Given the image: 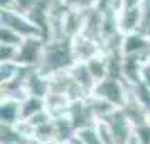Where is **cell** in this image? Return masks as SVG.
Here are the masks:
<instances>
[{
  "mask_svg": "<svg viewBox=\"0 0 150 144\" xmlns=\"http://www.w3.org/2000/svg\"><path fill=\"white\" fill-rule=\"evenodd\" d=\"M54 125H56V139L61 143H68L71 137L74 136V124L69 117H56L54 119Z\"/></svg>",
  "mask_w": 150,
  "mask_h": 144,
  "instance_id": "cell-13",
  "label": "cell"
},
{
  "mask_svg": "<svg viewBox=\"0 0 150 144\" xmlns=\"http://www.w3.org/2000/svg\"><path fill=\"white\" fill-rule=\"evenodd\" d=\"M98 0H66V4H68L69 7H74V9H79V10H83V9H89L93 7Z\"/></svg>",
  "mask_w": 150,
  "mask_h": 144,
  "instance_id": "cell-23",
  "label": "cell"
},
{
  "mask_svg": "<svg viewBox=\"0 0 150 144\" xmlns=\"http://www.w3.org/2000/svg\"><path fill=\"white\" fill-rule=\"evenodd\" d=\"M2 26L19 32L22 37H41L42 36L41 29L34 22L24 19L22 15L15 14L14 10H2Z\"/></svg>",
  "mask_w": 150,
  "mask_h": 144,
  "instance_id": "cell-3",
  "label": "cell"
},
{
  "mask_svg": "<svg viewBox=\"0 0 150 144\" xmlns=\"http://www.w3.org/2000/svg\"><path fill=\"white\" fill-rule=\"evenodd\" d=\"M140 68H142V63H140L138 54H123L122 73L133 85L140 82Z\"/></svg>",
  "mask_w": 150,
  "mask_h": 144,
  "instance_id": "cell-9",
  "label": "cell"
},
{
  "mask_svg": "<svg viewBox=\"0 0 150 144\" xmlns=\"http://www.w3.org/2000/svg\"><path fill=\"white\" fill-rule=\"evenodd\" d=\"M74 54L69 41H56L51 42L47 46H44V53L41 58V73L49 75L56 73L59 69L66 68L69 64H73Z\"/></svg>",
  "mask_w": 150,
  "mask_h": 144,
  "instance_id": "cell-1",
  "label": "cell"
},
{
  "mask_svg": "<svg viewBox=\"0 0 150 144\" xmlns=\"http://www.w3.org/2000/svg\"><path fill=\"white\" fill-rule=\"evenodd\" d=\"M44 98L42 97H35V95H30V97H25L24 102L21 103V112H22V119H29L32 117L34 114L44 110Z\"/></svg>",
  "mask_w": 150,
  "mask_h": 144,
  "instance_id": "cell-14",
  "label": "cell"
},
{
  "mask_svg": "<svg viewBox=\"0 0 150 144\" xmlns=\"http://www.w3.org/2000/svg\"><path fill=\"white\" fill-rule=\"evenodd\" d=\"M69 75H71V78H73L78 85H81L84 90H93L95 88L96 82H95V78H93V75H91V71H89L86 63L74 64V66L71 68V71H69Z\"/></svg>",
  "mask_w": 150,
  "mask_h": 144,
  "instance_id": "cell-11",
  "label": "cell"
},
{
  "mask_svg": "<svg viewBox=\"0 0 150 144\" xmlns=\"http://www.w3.org/2000/svg\"><path fill=\"white\" fill-rule=\"evenodd\" d=\"M137 136L140 137L142 144H150V122H143L135 127Z\"/></svg>",
  "mask_w": 150,
  "mask_h": 144,
  "instance_id": "cell-22",
  "label": "cell"
},
{
  "mask_svg": "<svg viewBox=\"0 0 150 144\" xmlns=\"http://www.w3.org/2000/svg\"><path fill=\"white\" fill-rule=\"evenodd\" d=\"M34 136L37 141H51V139H54L56 137L54 122H46V124H42V125H37Z\"/></svg>",
  "mask_w": 150,
  "mask_h": 144,
  "instance_id": "cell-17",
  "label": "cell"
},
{
  "mask_svg": "<svg viewBox=\"0 0 150 144\" xmlns=\"http://www.w3.org/2000/svg\"><path fill=\"white\" fill-rule=\"evenodd\" d=\"M22 82H24V87H25V90H27L30 95L42 97L44 98L51 92V83H49V80H46L39 71L27 69V75L22 76Z\"/></svg>",
  "mask_w": 150,
  "mask_h": 144,
  "instance_id": "cell-5",
  "label": "cell"
},
{
  "mask_svg": "<svg viewBox=\"0 0 150 144\" xmlns=\"http://www.w3.org/2000/svg\"><path fill=\"white\" fill-rule=\"evenodd\" d=\"M22 117L21 112V103L10 98V100H5L2 102V124H7V125H12V124L19 122V119Z\"/></svg>",
  "mask_w": 150,
  "mask_h": 144,
  "instance_id": "cell-12",
  "label": "cell"
},
{
  "mask_svg": "<svg viewBox=\"0 0 150 144\" xmlns=\"http://www.w3.org/2000/svg\"><path fill=\"white\" fill-rule=\"evenodd\" d=\"M86 64H88V68H89V71H91V75H93L96 83L105 80V78L108 76V63L105 61L103 58L93 56L91 59L86 61Z\"/></svg>",
  "mask_w": 150,
  "mask_h": 144,
  "instance_id": "cell-15",
  "label": "cell"
},
{
  "mask_svg": "<svg viewBox=\"0 0 150 144\" xmlns=\"http://www.w3.org/2000/svg\"><path fill=\"white\" fill-rule=\"evenodd\" d=\"M2 61H17L19 56V46H12V44H2Z\"/></svg>",
  "mask_w": 150,
  "mask_h": 144,
  "instance_id": "cell-20",
  "label": "cell"
},
{
  "mask_svg": "<svg viewBox=\"0 0 150 144\" xmlns=\"http://www.w3.org/2000/svg\"><path fill=\"white\" fill-rule=\"evenodd\" d=\"M42 53H44V41H41V37H25L19 46L17 63L22 66H34L41 63Z\"/></svg>",
  "mask_w": 150,
  "mask_h": 144,
  "instance_id": "cell-4",
  "label": "cell"
},
{
  "mask_svg": "<svg viewBox=\"0 0 150 144\" xmlns=\"http://www.w3.org/2000/svg\"><path fill=\"white\" fill-rule=\"evenodd\" d=\"M140 82L150 88V63H142V68H140Z\"/></svg>",
  "mask_w": 150,
  "mask_h": 144,
  "instance_id": "cell-24",
  "label": "cell"
},
{
  "mask_svg": "<svg viewBox=\"0 0 150 144\" xmlns=\"http://www.w3.org/2000/svg\"><path fill=\"white\" fill-rule=\"evenodd\" d=\"M149 119H150V117H149ZM149 122H150V120H149Z\"/></svg>",
  "mask_w": 150,
  "mask_h": 144,
  "instance_id": "cell-26",
  "label": "cell"
},
{
  "mask_svg": "<svg viewBox=\"0 0 150 144\" xmlns=\"http://www.w3.org/2000/svg\"><path fill=\"white\" fill-rule=\"evenodd\" d=\"M2 44H12V46H21L24 39H22V36L19 32H15L12 29L5 27V26H2Z\"/></svg>",
  "mask_w": 150,
  "mask_h": 144,
  "instance_id": "cell-19",
  "label": "cell"
},
{
  "mask_svg": "<svg viewBox=\"0 0 150 144\" xmlns=\"http://www.w3.org/2000/svg\"><path fill=\"white\" fill-rule=\"evenodd\" d=\"M150 42L145 39V36L140 32H128V36L123 39V54H140L143 49H149Z\"/></svg>",
  "mask_w": 150,
  "mask_h": 144,
  "instance_id": "cell-10",
  "label": "cell"
},
{
  "mask_svg": "<svg viewBox=\"0 0 150 144\" xmlns=\"http://www.w3.org/2000/svg\"><path fill=\"white\" fill-rule=\"evenodd\" d=\"M142 19V7H132V9H123L122 15L118 17V26L123 32H135V29L140 26Z\"/></svg>",
  "mask_w": 150,
  "mask_h": 144,
  "instance_id": "cell-8",
  "label": "cell"
},
{
  "mask_svg": "<svg viewBox=\"0 0 150 144\" xmlns=\"http://www.w3.org/2000/svg\"><path fill=\"white\" fill-rule=\"evenodd\" d=\"M84 19H86V14L83 10H68L64 14V19H62L64 32L68 36H71V37L78 36V32H83Z\"/></svg>",
  "mask_w": 150,
  "mask_h": 144,
  "instance_id": "cell-7",
  "label": "cell"
},
{
  "mask_svg": "<svg viewBox=\"0 0 150 144\" xmlns=\"http://www.w3.org/2000/svg\"><path fill=\"white\" fill-rule=\"evenodd\" d=\"M93 92H95V95L111 102L115 107H118V109H123L125 103H127L125 90H123L122 83H120L118 78H113V76H106L105 80L98 82L95 85Z\"/></svg>",
  "mask_w": 150,
  "mask_h": 144,
  "instance_id": "cell-2",
  "label": "cell"
},
{
  "mask_svg": "<svg viewBox=\"0 0 150 144\" xmlns=\"http://www.w3.org/2000/svg\"><path fill=\"white\" fill-rule=\"evenodd\" d=\"M27 120L32 124L34 127H37V125H42V124L49 122V120H51V114H49V110H41V112L34 114L32 117H29Z\"/></svg>",
  "mask_w": 150,
  "mask_h": 144,
  "instance_id": "cell-21",
  "label": "cell"
},
{
  "mask_svg": "<svg viewBox=\"0 0 150 144\" xmlns=\"http://www.w3.org/2000/svg\"><path fill=\"white\" fill-rule=\"evenodd\" d=\"M71 48H73V54L76 59H91L93 56L98 53V46H96L95 39H89L88 36H74L71 39Z\"/></svg>",
  "mask_w": 150,
  "mask_h": 144,
  "instance_id": "cell-6",
  "label": "cell"
},
{
  "mask_svg": "<svg viewBox=\"0 0 150 144\" xmlns=\"http://www.w3.org/2000/svg\"><path fill=\"white\" fill-rule=\"evenodd\" d=\"M76 136L79 137L84 144H103L101 139H100V136H98V130L93 129L91 125L78 129L76 130Z\"/></svg>",
  "mask_w": 150,
  "mask_h": 144,
  "instance_id": "cell-16",
  "label": "cell"
},
{
  "mask_svg": "<svg viewBox=\"0 0 150 144\" xmlns=\"http://www.w3.org/2000/svg\"><path fill=\"white\" fill-rule=\"evenodd\" d=\"M138 32L143 36H150V0H143L142 4V19H140Z\"/></svg>",
  "mask_w": 150,
  "mask_h": 144,
  "instance_id": "cell-18",
  "label": "cell"
},
{
  "mask_svg": "<svg viewBox=\"0 0 150 144\" xmlns=\"http://www.w3.org/2000/svg\"><path fill=\"white\" fill-rule=\"evenodd\" d=\"M143 0H123V9H132V7H138Z\"/></svg>",
  "mask_w": 150,
  "mask_h": 144,
  "instance_id": "cell-25",
  "label": "cell"
}]
</instances>
